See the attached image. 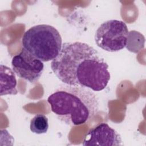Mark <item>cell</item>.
I'll return each mask as SVG.
<instances>
[{
  "mask_svg": "<svg viewBox=\"0 0 146 146\" xmlns=\"http://www.w3.org/2000/svg\"><path fill=\"white\" fill-rule=\"evenodd\" d=\"M51 68L63 83L94 91L104 90L111 78L108 65L98 52L80 42L63 43Z\"/></svg>",
  "mask_w": 146,
  "mask_h": 146,
  "instance_id": "6da1fadb",
  "label": "cell"
},
{
  "mask_svg": "<svg viewBox=\"0 0 146 146\" xmlns=\"http://www.w3.org/2000/svg\"><path fill=\"white\" fill-rule=\"evenodd\" d=\"M47 102L57 118L71 126L88 123L99 110L97 96L80 86H61L48 96Z\"/></svg>",
  "mask_w": 146,
  "mask_h": 146,
  "instance_id": "7a4b0ae2",
  "label": "cell"
},
{
  "mask_svg": "<svg viewBox=\"0 0 146 146\" xmlns=\"http://www.w3.org/2000/svg\"><path fill=\"white\" fill-rule=\"evenodd\" d=\"M23 48L42 62L54 60L62 46L59 32L49 25H38L31 27L22 38Z\"/></svg>",
  "mask_w": 146,
  "mask_h": 146,
  "instance_id": "3957f363",
  "label": "cell"
},
{
  "mask_svg": "<svg viewBox=\"0 0 146 146\" xmlns=\"http://www.w3.org/2000/svg\"><path fill=\"white\" fill-rule=\"evenodd\" d=\"M128 35V29L124 22L111 19L99 26L95 34V40L102 49L108 52H116L126 46Z\"/></svg>",
  "mask_w": 146,
  "mask_h": 146,
  "instance_id": "277c9868",
  "label": "cell"
},
{
  "mask_svg": "<svg viewBox=\"0 0 146 146\" xmlns=\"http://www.w3.org/2000/svg\"><path fill=\"white\" fill-rule=\"evenodd\" d=\"M11 66L18 76L30 83L37 82L44 69L43 62L23 48L19 54L13 57Z\"/></svg>",
  "mask_w": 146,
  "mask_h": 146,
  "instance_id": "5b68a950",
  "label": "cell"
},
{
  "mask_svg": "<svg viewBox=\"0 0 146 146\" xmlns=\"http://www.w3.org/2000/svg\"><path fill=\"white\" fill-rule=\"evenodd\" d=\"M120 135L107 123H102L91 129L84 136L83 145H122Z\"/></svg>",
  "mask_w": 146,
  "mask_h": 146,
  "instance_id": "8992f818",
  "label": "cell"
},
{
  "mask_svg": "<svg viewBox=\"0 0 146 146\" xmlns=\"http://www.w3.org/2000/svg\"><path fill=\"white\" fill-rule=\"evenodd\" d=\"M1 96L6 95H16L17 79L15 72L6 66L1 64Z\"/></svg>",
  "mask_w": 146,
  "mask_h": 146,
  "instance_id": "52a82bcc",
  "label": "cell"
},
{
  "mask_svg": "<svg viewBox=\"0 0 146 146\" xmlns=\"http://www.w3.org/2000/svg\"><path fill=\"white\" fill-rule=\"evenodd\" d=\"M30 128L33 133L43 134L47 132L48 128V121L43 114L36 115L30 121Z\"/></svg>",
  "mask_w": 146,
  "mask_h": 146,
  "instance_id": "ba28073f",
  "label": "cell"
}]
</instances>
